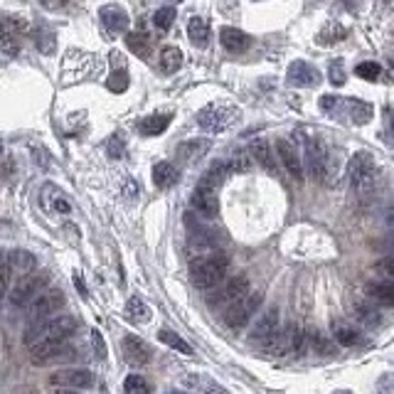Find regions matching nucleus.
<instances>
[{"label":"nucleus","mask_w":394,"mask_h":394,"mask_svg":"<svg viewBox=\"0 0 394 394\" xmlns=\"http://www.w3.org/2000/svg\"><path fill=\"white\" fill-rule=\"evenodd\" d=\"M242 119V111L234 104H210L197 114V126L205 133H222Z\"/></svg>","instance_id":"nucleus-5"},{"label":"nucleus","mask_w":394,"mask_h":394,"mask_svg":"<svg viewBox=\"0 0 394 394\" xmlns=\"http://www.w3.org/2000/svg\"><path fill=\"white\" fill-rule=\"evenodd\" d=\"M64 301H67V298H64V293L59 289L42 291L35 301L27 306V321L40 323V321H47V318L57 316V313L64 308Z\"/></svg>","instance_id":"nucleus-9"},{"label":"nucleus","mask_w":394,"mask_h":394,"mask_svg":"<svg viewBox=\"0 0 394 394\" xmlns=\"http://www.w3.org/2000/svg\"><path fill=\"white\" fill-rule=\"evenodd\" d=\"M379 247H382L384 251H389V254H394V234H384V239H379Z\"/></svg>","instance_id":"nucleus-51"},{"label":"nucleus","mask_w":394,"mask_h":394,"mask_svg":"<svg viewBox=\"0 0 394 394\" xmlns=\"http://www.w3.org/2000/svg\"><path fill=\"white\" fill-rule=\"evenodd\" d=\"M50 382L57 389H89L94 384V374L84 367H62L52 372Z\"/></svg>","instance_id":"nucleus-13"},{"label":"nucleus","mask_w":394,"mask_h":394,"mask_svg":"<svg viewBox=\"0 0 394 394\" xmlns=\"http://www.w3.org/2000/svg\"><path fill=\"white\" fill-rule=\"evenodd\" d=\"M367 296L377 306L394 308V284H389V281H372L367 286Z\"/></svg>","instance_id":"nucleus-28"},{"label":"nucleus","mask_w":394,"mask_h":394,"mask_svg":"<svg viewBox=\"0 0 394 394\" xmlns=\"http://www.w3.org/2000/svg\"><path fill=\"white\" fill-rule=\"evenodd\" d=\"M303 170H308V175L316 182L328 180V170H330V156H328V148L321 138L316 136H306L303 138Z\"/></svg>","instance_id":"nucleus-6"},{"label":"nucleus","mask_w":394,"mask_h":394,"mask_svg":"<svg viewBox=\"0 0 394 394\" xmlns=\"http://www.w3.org/2000/svg\"><path fill=\"white\" fill-rule=\"evenodd\" d=\"M229 175V163H214L212 168H210L207 173H205L203 175V185H210V187H214V190H217L219 185H222L224 182V177Z\"/></svg>","instance_id":"nucleus-37"},{"label":"nucleus","mask_w":394,"mask_h":394,"mask_svg":"<svg viewBox=\"0 0 394 394\" xmlns=\"http://www.w3.org/2000/svg\"><path fill=\"white\" fill-rule=\"evenodd\" d=\"M54 394H79L77 389H57Z\"/></svg>","instance_id":"nucleus-54"},{"label":"nucleus","mask_w":394,"mask_h":394,"mask_svg":"<svg viewBox=\"0 0 394 394\" xmlns=\"http://www.w3.org/2000/svg\"><path fill=\"white\" fill-rule=\"evenodd\" d=\"M261 298H264V296H261L259 291H254V293H247L244 298L234 301L232 306L224 308V313H222L224 323H227L229 328H242V326H247V323H249L251 318H254V313L259 311Z\"/></svg>","instance_id":"nucleus-11"},{"label":"nucleus","mask_w":394,"mask_h":394,"mask_svg":"<svg viewBox=\"0 0 394 394\" xmlns=\"http://www.w3.org/2000/svg\"><path fill=\"white\" fill-rule=\"evenodd\" d=\"M92 340H94V350H96V358L104 360L106 358V345H104V340H101V333L92 330Z\"/></svg>","instance_id":"nucleus-50"},{"label":"nucleus","mask_w":394,"mask_h":394,"mask_svg":"<svg viewBox=\"0 0 394 394\" xmlns=\"http://www.w3.org/2000/svg\"><path fill=\"white\" fill-rule=\"evenodd\" d=\"M8 259H10V266H13V269H17L22 276L30 274V271L35 269V264H37L35 254H32V251H25V249L10 251V254H8Z\"/></svg>","instance_id":"nucleus-32"},{"label":"nucleus","mask_w":394,"mask_h":394,"mask_svg":"<svg viewBox=\"0 0 394 394\" xmlns=\"http://www.w3.org/2000/svg\"><path fill=\"white\" fill-rule=\"evenodd\" d=\"M392 67H394V57H392Z\"/></svg>","instance_id":"nucleus-57"},{"label":"nucleus","mask_w":394,"mask_h":394,"mask_svg":"<svg viewBox=\"0 0 394 394\" xmlns=\"http://www.w3.org/2000/svg\"><path fill=\"white\" fill-rule=\"evenodd\" d=\"M187 37L195 47H207L210 37H212V27L205 17H190L187 20Z\"/></svg>","instance_id":"nucleus-24"},{"label":"nucleus","mask_w":394,"mask_h":394,"mask_svg":"<svg viewBox=\"0 0 394 394\" xmlns=\"http://www.w3.org/2000/svg\"><path fill=\"white\" fill-rule=\"evenodd\" d=\"M126 318H129L131 323H136V326H143V323H151L153 318V311L151 306L145 301H140L138 296H133V298H129L126 301V308H124Z\"/></svg>","instance_id":"nucleus-25"},{"label":"nucleus","mask_w":394,"mask_h":394,"mask_svg":"<svg viewBox=\"0 0 394 394\" xmlns=\"http://www.w3.org/2000/svg\"><path fill=\"white\" fill-rule=\"evenodd\" d=\"M279 328H281L279 311L269 308L266 313H261L259 321H254V326H251V330H249V340L256 342V345H266V342L279 333Z\"/></svg>","instance_id":"nucleus-16"},{"label":"nucleus","mask_w":394,"mask_h":394,"mask_svg":"<svg viewBox=\"0 0 394 394\" xmlns=\"http://www.w3.org/2000/svg\"><path fill=\"white\" fill-rule=\"evenodd\" d=\"M384 140L394 145V111L384 109Z\"/></svg>","instance_id":"nucleus-47"},{"label":"nucleus","mask_w":394,"mask_h":394,"mask_svg":"<svg viewBox=\"0 0 394 394\" xmlns=\"http://www.w3.org/2000/svg\"><path fill=\"white\" fill-rule=\"evenodd\" d=\"M321 109L328 111V114H337V111H345V116H350L355 126H363L372 119V104H365V101H358V98H340V96H321Z\"/></svg>","instance_id":"nucleus-7"},{"label":"nucleus","mask_w":394,"mask_h":394,"mask_svg":"<svg viewBox=\"0 0 394 394\" xmlns=\"http://www.w3.org/2000/svg\"><path fill=\"white\" fill-rule=\"evenodd\" d=\"M286 82H289L291 87H298V89L316 87V84H321V72H318L313 64L303 62V59H296V62L289 67V72H286Z\"/></svg>","instance_id":"nucleus-18"},{"label":"nucleus","mask_w":394,"mask_h":394,"mask_svg":"<svg viewBox=\"0 0 394 394\" xmlns=\"http://www.w3.org/2000/svg\"><path fill=\"white\" fill-rule=\"evenodd\" d=\"M173 22H175V8L166 6V8H158V10L153 13V25H156L161 32H168V30H170Z\"/></svg>","instance_id":"nucleus-42"},{"label":"nucleus","mask_w":394,"mask_h":394,"mask_svg":"<svg viewBox=\"0 0 394 394\" xmlns=\"http://www.w3.org/2000/svg\"><path fill=\"white\" fill-rule=\"evenodd\" d=\"M47 286V276L45 274H25L15 281V286L10 289V303L15 308L30 306L37 296L45 291Z\"/></svg>","instance_id":"nucleus-12"},{"label":"nucleus","mask_w":394,"mask_h":394,"mask_svg":"<svg viewBox=\"0 0 394 394\" xmlns=\"http://www.w3.org/2000/svg\"><path fill=\"white\" fill-rule=\"evenodd\" d=\"M187 384L203 394H229L217 379L207 377V374H190V377H187Z\"/></svg>","instance_id":"nucleus-31"},{"label":"nucleus","mask_w":394,"mask_h":394,"mask_svg":"<svg viewBox=\"0 0 394 394\" xmlns=\"http://www.w3.org/2000/svg\"><path fill=\"white\" fill-rule=\"evenodd\" d=\"M40 203H42V207H45L47 212L67 214L69 210H72L67 195H64L57 185H52V182H45V185L40 187Z\"/></svg>","instance_id":"nucleus-19"},{"label":"nucleus","mask_w":394,"mask_h":394,"mask_svg":"<svg viewBox=\"0 0 394 394\" xmlns=\"http://www.w3.org/2000/svg\"><path fill=\"white\" fill-rule=\"evenodd\" d=\"M229 261L222 254L200 256L190 264V281L195 289H214L227 279Z\"/></svg>","instance_id":"nucleus-4"},{"label":"nucleus","mask_w":394,"mask_h":394,"mask_svg":"<svg viewBox=\"0 0 394 394\" xmlns=\"http://www.w3.org/2000/svg\"><path fill=\"white\" fill-rule=\"evenodd\" d=\"M109 153H111V158H119L121 156V148H119V138H111V143H109Z\"/></svg>","instance_id":"nucleus-53"},{"label":"nucleus","mask_w":394,"mask_h":394,"mask_svg":"<svg viewBox=\"0 0 394 394\" xmlns=\"http://www.w3.org/2000/svg\"><path fill=\"white\" fill-rule=\"evenodd\" d=\"M219 42H222L224 50L239 54V52H247V50H249L251 37L247 35V32L237 30V27H222V30H219Z\"/></svg>","instance_id":"nucleus-21"},{"label":"nucleus","mask_w":394,"mask_h":394,"mask_svg":"<svg viewBox=\"0 0 394 394\" xmlns=\"http://www.w3.org/2000/svg\"><path fill=\"white\" fill-rule=\"evenodd\" d=\"M158 340H163V345H168V348H173V350H177V353H182V355H192V348L187 345L185 340H182L177 333H173V330H161L158 333Z\"/></svg>","instance_id":"nucleus-41"},{"label":"nucleus","mask_w":394,"mask_h":394,"mask_svg":"<svg viewBox=\"0 0 394 394\" xmlns=\"http://www.w3.org/2000/svg\"><path fill=\"white\" fill-rule=\"evenodd\" d=\"M384 227H387L389 234H394V207H389L387 214H384Z\"/></svg>","instance_id":"nucleus-52"},{"label":"nucleus","mask_w":394,"mask_h":394,"mask_svg":"<svg viewBox=\"0 0 394 394\" xmlns=\"http://www.w3.org/2000/svg\"><path fill=\"white\" fill-rule=\"evenodd\" d=\"M32 363L35 365H50V363H72L77 358V350L69 340H52V342H42L30 348Z\"/></svg>","instance_id":"nucleus-10"},{"label":"nucleus","mask_w":394,"mask_h":394,"mask_svg":"<svg viewBox=\"0 0 394 394\" xmlns=\"http://www.w3.org/2000/svg\"><path fill=\"white\" fill-rule=\"evenodd\" d=\"M355 318H358L363 326H370V328L379 326V311L370 301L355 303Z\"/></svg>","instance_id":"nucleus-35"},{"label":"nucleus","mask_w":394,"mask_h":394,"mask_svg":"<svg viewBox=\"0 0 394 394\" xmlns=\"http://www.w3.org/2000/svg\"><path fill=\"white\" fill-rule=\"evenodd\" d=\"M126 47H129L136 57H148L151 54V37L145 35V32H131L126 37Z\"/></svg>","instance_id":"nucleus-34"},{"label":"nucleus","mask_w":394,"mask_h":394,"mask_svg":"<svg viewBox=\"0 0 394 394\" xmlns=\"http://www.w3.org/2000/svg\"><path fill=\"white\" fill-rule=\"evenodd\" d=\"M170 3H182V0H170Z\"/></svg>","instance_id":"nucleus-56"},{"label":"nucleus","mask_w":394,"mask_h":394,"mask_svg":"<svg viewBox=\"0 0 394 394\" xmlns=\"http://www.w3.org/2000/svg\"><path fill=\"white\" fill-rule=\"evenodd\" d=\"M10 281H13V266L3 251H0V306L6 303V296L10 291Z\"/></svg>","instance_id":"nucleus-38"},{"label":"nucleus","mask_w":394,"mask_h":394,"mask_svg":"<svg viewBox=\"0 0 394 394\" xmlns=\"http://www.w3.org/2000/svg\"><path fill=\"white\" fill-rule=\"evenodd\" d=\"M182 67V52L177 50V47H163L161 52V69L163 74H175L177 69Z\"/></svg>","instance_id":"nucleus-33"},{"label":"nucleus","mask_w":394,"mask_h":394,"mask_svg":"<svg viewBox=\"0 0 394 394\" xmlns=\"http://www.w3.org/2000/svg\"><path fill=\"white\" fill-rule=\"evenodd\" d=\"M247 293H249V279L247 276H232V279H224L219 286H214L212 293L207 296V303L212 308H227Z\"/></svg>","instance_id":"nucleus-8"},{"label":"nucleus","mask_w":394,"mask_h":394,"mask_svg":"<svg viewBox=\"0 0 394 394\" xmlns=\"http://www.w3.org/2000/svg\"><path fill=\"white\" fill-rule=\"evenodd\" d=\"M101 20L111 32H124L129 27V13L119 6H106L101 8Z\"/></svg>","instance_id":"nucleus-29"},{"label":"nucleus","mask_w":394,"mask_h":394,"mask_svg":"<svg viewBox=\"0 0 394 394\" xmlns=\"http://www.w3.org/2000/svg\"><path fill=\"white\" fill-rule=\"evenodd\" d=\"M330 330H333V337H335L340 345H345V348H355V345H360V342H363L360 330L348 321H333Z\"/></svg>","instance_id":"nucleus-23"},{"label":"nucleus","mask_w":394,"mask_h":394,"mask_svg":"<svg viewBox=\"0 0 394 394\" xmlns=\"http://www.w3.org/2000/svg\"><path fill=\"white\" fill-rule=\"evenodd\" d=\"M210 140L207 138H192V140H185V143L177 145V158H180L182 163H197L200 158L205 156V153L210 151Z\"/></svg>","instance_id":"nucleus-22"},{"label":"nucleus","mask_w":394,"mask_h":394,"mask_svg":"<svg viewBox=\"0 0 394 394\" xmlns=\"http://www.w3.org/2000/svg\"><path fill=\"white\" fill-rule=\"evenodd\" d=\"M121 353H124L126 363L133 365V367H143V365H148L153 358L151 345L140 340L138 335H124V340H121Z\"/></svg>","instance_id":"nucleus-17"},{"label":"nucleus","mask_w":394,"mask_h":394,"mask_svg":"<svg viewBox=\"0 0 394 394\" xmlns=\"http://www.w3.org/2000/svg\"><path fill=\"white\" fill-rule=\"evenodd\" d=\"M335 394H353V392H335Z\"/></svg>","instance_id":"nucleus-55"},{"label":"nucleus","mask_w":394,"mask_h":394,"mask_svg":"<svg viewBox=\"0 0 394 394\" xmlns=\"http://www.w3.org/2000/svg\"><path fill=\"white\" fill-rule=\"evenodd\" d=\"M25 25H20V22L15 20H0V50L8 54V57H15L17 52H20V40H17V35H20V30Z\"/></svg>","instance_id":"nucleus-20"},{"label":"nucleus","mask_w":394,"mask_h":394,"mask_svg":"<svg viewBox=\"0 0 394 394\" xmlns=\"http://www.w3.org/2000/svg\"><path fill=\"white\" fill-rule=\"evenodd\" d=\"M355 74H358L360 79H367V82H377L379 74H382V67H379L377 62H363L355 67Z\"/></svg>","instance_id":"nucleus-45"},{"label":"nucleus","mask_w":394,"mask_h":394,"mask_svg":"<svg viewBox=\"0 0 394 394\" xmlns=\"http://www.w3.org/2000/svg\"><path fill=\"white\" fill-rule=\"evenodd\" d=\"M177 180H180V170H177L173 163L163 161V163H156V166H153V182H156V187L168 190V187H173Z\"/></svg>","instance_id":"nucleus-26"},{"label":"nucleus","mask_w":394,"mask_h":394,"mask_svg":"<svg viewBox=\"0 0 394 394\" xmlns=\"http://www.w3.org/2000/svg\"><path fill=\"white\" fill-rule=\"evenodd\" d=\"M249 168H251V156H249V153H237V156L229 161V170L247 173Z\"/></svg>","instance_id":"nucleus-46"},{"label":"nucleus","mask_w":394,"mask_h":394,"mask_svg":"<svg viewBox=\"0 0 394 394\" xmlns=\"http://www.w3.org/2000/svg\"><path fill=\"white\" fill-rule=\"evenodd\" d=\"M308 342H311L313 348H316L318 355H333V353H335V345H333V342L328 340L326 335H321L318 330L308 333Z\"/></svg>","instance_id":"nucleus-43"},{"label":"nucleus","mask_w":394,"mask_h":394,"mask_svg":"<svg viewBox=\"0 0 394 394\" xmlns=\"http://www.w3.org/2000/svg\"><path fill=\"white\" fill-rule=\"evenodd\" d=\"M249 156H251V161H256V163H259V166L264 168V170H269V173H276L274 151H271V145L266 143V140L256 138L254 143L249 145Z\"/></svg>","instance_id":"nucleus-27"},{"label":"nucleus","mask_w":394,"mask_h":394,"mask_svg":"<svg viewBox=\"0 0 394 394\" xmlns=\"http://www.w3.org/2000/svg\"><path fill=\"white\" fill-rule=\"evenodd\" d=\"M374 274L379 276V281L394 284V256H382V259L374 264Z\"/></svg>","instance_id":"nucleus-44"},{"label":"nucleus","mask_w":394,"mask_h":394,"mask_svg":"<svg viewBox=\"0 0 394 394\" xmlns=\"http://www.w3.org/2000/svg\"><path fill=\"white\" fill-rule=\"evenodd\" d=\"M345 35H348V30H345L340 22L330 20L326 27H323L321 35H318V45H323V47H326V45H335V42H340Z\"/></svg>","instance_id":"nucleus-36"},{"label":"nucleus","mask_w":394,"mask_h":394,"mask_svg":"<svg viewBox=\"0 0 394 394\" xmlns=\"http://www.w3.org/2000/svg\"><path fill=\"white\" fill-rule=\"evenodd\" d=\"M35 45L42 54H52L57 42H54V32L50 27H37L35 30Z\"/></svg>","instance_id":"nucleus-39"},{"label":"nucleus","mask_w":394,"mask_h":394,"mask_svg":"<svg viewBox=\"0 0 394 394\" xmlns=\"http://www.w3.org/2000/svg\"><path fill=\"white\" fill-rule=\"evenodd\" d=\"M330 82L335 84V87L345 84V69H342V62H340V59H335V62L330 64Z\"/></svg>","instance_id":"nucleus-49"},{"label":"nucleus","mask_w":394,"mask_h":394,"mask_svg":"<svg viewBox=\"0 0 394 394\" xmlns=\"http://www.w3.org/2000/svg\"><path fill=\"white\" fill-rule=\"evenodd\" d=\"M348 182L358 197H370L379 190L382 175H379V168H377V163H374L372 153L360 151L350 158L348 161Z\"/></svg>","instance_id":"nucleus-1"},{"label":"nucleus","mask_w":394,"mask_h":394,"mask_svg":"<svg viewBox=\"0 0 394 394\" xmlns=\"http://www.w3.org/2000/svg\"><path fill=\"white\" fill-rule=\"evenodd\" d=\"M129 87V77H126V72H114L109 79V89L111 92H124V89Z\"/></svg>","instance_id":"nucleus-48"},{"label":"nucleus","mask_w":394,"mask_h":394,"mask_svg":"<svg viewBox=\"0 0 394 394\" xmlns=\"http://www.w3.org/2000/svg\"><path fill=\"white\" fill-rule=\"evenodd\" d=\"M306 345H308L306 328L301 323H289V326H281L279 333L266 345H261V350L266 355H271V358H296V355L303 353Z\"/></svg>","instance_id":"nucleus-3"},{"label":"nucleus","mask_w":394,"mask_h":394,"mask_svg":"<svg viewBox=\"0 0 394 394\" xmlns=\"http://www.w3.org/2000/svg\"><path fill=\"white\" fill-rule=\"evenodd\" d=\"M170 114H153V116H145L143 121L138 124V131L143 136H161L163 131L170 126Z\"/></svg>","instance_id":"nucleus-30"},{"label":"nucleus","mask_w":394,"mask_h":394,"mask_svg":"<svg viewBox=\"0 0 394 394\" xmlns=\"http://www.w3.org/2000/svg\"><path fill=\"white\" fill-rule=\"evenodd\" d=\"M190 205L197 214H203V217H217L219 214V200H217V190L210 185H200L192 190L190 195Z\"/></svg>","instance_id":"nucleus-15"},{"label":"nucleus","mask_w":394,"mask_h":394,"mask_svg":"<svg viewBox=\"0 0 394 394\" xmlns=\"http://www.w3.org/2000/svg\"><path fill=\"white\" fill-rule=\"evenodd\" d=\"M79 321L74 316H52L47 321L32 323L25 330V342L27 348H35V345H42V342H52V340H67L77 333Z\"/></svg>","instance_id":"nucleus-2"},{"label":"nucleus","mask_w":394,"mask_h":394,"mask_svg":"<svg viewBox=\"0 0 394 394\" xmlns=\"http://www.w3.org/2000/svg\"><path fill=\"white\" fill-rule=\"evenodd\" d=\"M124 392L126 394H151L153 387L143 374H129L124 379Z\"/></svg>","instance_id":"nucleus-40"},{"label":"nucleus","mask_w":394,"mask_h":394,"mask_svg":"<svg viewBox=\"0 0 394 394\" xmlns=\"http://www.w3.org/2000/svg\"><path fill=\"white\" fill-rule=\"evenodd\" d=\"M276 153H279L281 166L286 168V173H289V175L293 177L296 182H301L303 177H306V170H303L301 156H298L296 145L291 143L289 138H279V140H276Z\"/></svg>","instance_id":"nucleus-14"}]
</instances>
